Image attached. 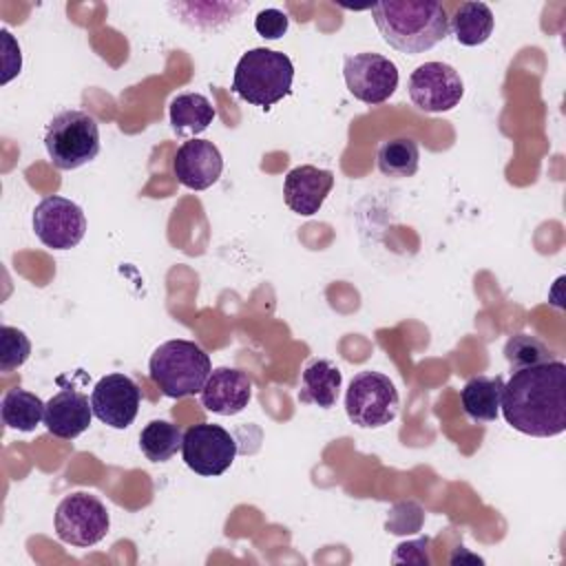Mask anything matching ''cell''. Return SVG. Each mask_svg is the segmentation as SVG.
<instances>
[{
	"label": "cell",
	"mask_w": 566,
	"mask_h": 566,
	"mask_svg": "<svg viewBox=\"0 0 566 566\" xmlns=\"http://www.w3.org/2000/svg\"><path fill=\"white\" fill-rule=\"evenodd\" d=\"M340 385H343L340 369L327 358H316L303 369L298 400L305 405L329 409L336 405Z\"/></svg>",
	"instance_id": "obj_17"
},
{
	"label": "cell",
	"mask_w": 566,
	"mask_h": 566,
	"mask_svg": "<svg viewBox=\"0 0 566 566\" xmlns=\"http://www.w3.org/2000/svg\"><path fill=\"white\" fill-rule=\"evenodd\" d=\"M31 356V340L29 336L13 327L2 325L0 327V371H13L22 367Z\"/></svg>",
	"instance_id": "obj_25"
},
{
	"label": "cell",
	"mask_w": 566,
	"mask_h": 566,
	"mask_svg": "<svg viewBox=\"0 0 566 566\" xmlns=\"http://www.w3.org/2000/svg\"><path fill=\"white\" fill-rule=\"evenodd\" d=\"M391 562H394V564H420V566H429V564H431L429 537L411 539V542H405V544L396 546V553H394Z\"/></svg>",
	"instance_id": "obj_28"
},
{
	"label": "cell",
	"mask_w": 566,
	"mask_h": 566,
	"mask_svg": "<svg viewBox=\"0 0 566 566\" xmlns=\"http://www.w3.org/2000/svg\"><path fill=\"white\" fill-rule=\"evenodd\" d=\"M214 119L210 99L201 93H181L170 102V126L177 137H197Z\"/></svg>",
	"instance_id": "obj_19"
},
{
	"label": "cell",
	"mask_w": 566,
	"mask_h": 566,
	"mask_svg": "<svg viewBox=\"0 0 566 566\" xmlns=\"http://www.w3.org/2000/svg\"><path fill=\"white\" fill-rule=\"evenodd\" d=\"M334 186V172L316 166H296L283 181V199L287 208L301 217H312L321 210Z\"/></svg>",
	"instance_id": "obj_15"
},
{
	"label": "cell",
	"mask_w": 566,
	"mask_h": 566,
	"mask_svg": "<svg viewBox=\"0 0 566 566\" xmlns=\"http://www.w3.org/2000/svg\"><path fill=\"white\" fill-rule=\"evenodd\" d=\"M398 389L389 376L371 369L356 374L345 394L347 418L360 429L389 424L398 413Z\"/></svg>",
	"instance_id": "obj_6"
},
{
	"label": "cell",
	"mask_w": 566,
	"mask_h": 566,
	"mask_svg": "<svg viewBox=\"0 0 566 566\" xmlns=\"http://www.w3.org/2000/svg\"><path fill=\"white\" fill-rule=\"evenodd\" d=\"M378 168L387 177H411L418 170L420 164V150L418 142L411 137H394L380 144L378 148Z\"/></svg>",
	"instance_id": "obj_22"
},
{
	"label": "cell",
	"mask_w": 566,
	"mask_h": 566,
	"mask_svg": "<svg viewBox=\"0 0 566 566\" xmlns=\"http://www.w3.org/2000/svg\"><path fill=\"white\" fill-rule=\"evenodd\" d=\"M382 40L409 55L433 49L449 35V15L436 0H387L371 7Z\"/></svg>",
	"instance_id": "obj_2"
},
{
	"label": "cell",
	"mask_w": 566,
	"mask_h": 566,
	"mask_svg": "<svg viewBox=\"0 0 566 566\" xmlns=\"http://www.w3.org/2000/svg\"><path fill=\"white\" fill-rule=\"evenodd\" d=\"M504 358L509 360V365L515 371V369H524V367L548 363L555 356H553V352L539 338H535L531 334H515L504 345Z\"/></svg>",
	"instance_id": "obj_24"
},
{
	"label": "cell",
	"mask_w": 566,
	"mask_h": 566,
	"mask_svg": "<svg viewBox=\"0 0 566 566\" xmlns=\"http://www.w3.org/2000/svg\"><path fill=\"white\" fill-rule=\"evenodd\" d=\"M53 526L62 542L86 548L106 537L111 517L104 502L97 495L77 491L66 495L57 504L53 515Z\"/></svg>",
	"instance_id": "obj_7"
},
{
	"label": "cell",
	"mask_w": 566,
	"mask_h": 566,
	"mask_svg": "<svg viewBox=\"0 0 566 566\" xmlns=\"http://www.w3.org/2000/svg\"><path fill=\"white\" fill-rule=\"evenodd\" d=\"M290 18L279 9H263L254 18V31L265 40H279L285 35Z\"/></svg>",
	"instance_id": "obj_27"
},
{
	"label": "cell",
	"mask_w": 566,
	"mask_h": 566,
	"mask_svg": "<svg viewBox=\"0 0 566 566\" xmlns=\"http://www.w3.org/2000/svg\"><path fill=\"white\" fill-rule=\"evenodd\" d=\"M0 35H2V46H4V75H2V82L7 84L11 77H15L20 73L22 57H20V46L13 40V35L7 29H2Z\"/></svg>",
	"instance_id": "obj_29"
},
{
	"label": "cell",
	"mask_w": 566,
	"mask_h": 566,
	"mask_svg": "<svg viewBox=\"0 0 566 566\" xmlns=\"http://www.w3.org/2000/svg\"><path fill=\"white\" fill-rule=\"evenodd\" d=\"M172 172L181 186L190 190H206L221 177L223 157L212 142L190 139L177 148Z\"/></svg>",
	"instance_id": "obj_13"
},
{
	"label": "cell",
	"mask_w": 566,
	"mask_h": 566,
	"mask_svg": "<svg viewBox=\"0 0 566 566\" xmlns=\"http://www.w3.org/2000/svg\"><path fill=\"white\" fill-rule=\"evenodd\" d=\"M493 11L484 2H462L449 20V31L462 46H480L493 33Z\"/></svg>",
	"instance_id": "obj_20"
},
{
	"label": "cell",
	"mask_w": 566,
	"mask_h": 566,
	"mask_svg": "<svg viewBox=\"0 0 566 566\" xmlns=\"http://www.w3.org/2000/svg\"><path fill=\"white\" fill-rule=\"evenodd\" d=\"M424 511L418 502H398L391 506L385 528L394 535H411L422 528Z\"/></svg>",
	"instance_id": "obj_26"
},
{
	"label": "cell",
	"mask_w": 566,
	"mask_h": 566,
	"mask_svg": "<svg viewBox=\"0 0 566 566\" xmlns=\"http://www.w3.org/2000/svg\"><path fill=\"white\" fill-rule=\"evenodd\" d=\"M139 387L124 374L102 376L91 394L93 416L113 429H126L133 424L139 411Z\"/></svg>",
	"instance_id": "obj_12"
},
{
	"label": "cell",
	"mask_w": 566,
	"mask_h": 566,
	"mask_svg": "<svg viewBox=\"0 0 566 566\" xmlns=\"http://www.w3.org/2000/svg\"><path fill=\"white\" fill-rule=\"evenodd\" d=\"M500 409L520 433L553 438L566 431V365L557 358L515 369L502 387Z\"/></svg>",
	"instance_id": "obj_1"
},
{
	"label": "cell",
	"mask_w": 566,
	"mask_h": 566,
	"mask_svg": "<svg viewBox=\"0 0 566 566\" xmlns=\"http://www.w3.org/2000/svg\"><path fill=\"white\" fill-rule=\"evenodd\" d=\"M44 409H46V402H42L40 396L22 387L9 389L2 396V405H0L2 422L18 431H33L44 420Z\"/></svg>",
	"instance_id": "obj_21"
},
{
	"label": "cell",
	"mask_w": 566,
	"mask_h": 566,
	"mask_svg": "<svg viewBox=\"0 0 566 566\" xmlns=\"http://www.w3.org/2000/svg\"><path fill=\"white\" fill-rule=\"evenodd\" d=\"M502 376H473L460 391L464 413L475 422H493L500 413Z\"/></svg>",
	"instance_id": "obj_18"
},
{
	"label": "cell",
	"mask_w": 566,
	"mask_h": 566,
	"mask_svg": "<svg viewBox=\"0 0 566 566\" xmlns=\"http://www.w3.org/2000/svg\"><path fill=\"white\" fill-rule=\"evenodd\" d=\"M343 77L349 93L369 106L387 102L398 88L396 64L371 51L347 55L343 62Z\"/></svg>",
	"instance_id": "obj_9"
},
{
	"label": "cell",
	"mask_w": 566,
	"mask_h": 566,
	"mask_svg": "<svg viewBox=\"0 0 566 566\" xmlns=\"http://www.w3.org/2000/svg\"><path fill=\"white\" fill-rule=\"evenodd\" d=\"M184 433L168 420H150L139 433V449L150 462H166L181 449Z\"/></svg>",
	"instance_id": "obj_23"
},
{
	"label": "cell",
	"mask_w": 566,
	"mask_h": 566,
	"mask_svg": "<svg viewBox=\"0 0 566 566\" xmlns=\"http://www.w3.org/2000/svg\"><path fill=\"white\" fill-rule=\"evenodd\" d=\"M294 64L292 60L265 46L245 51L232 77V91L252 106L270 108L292 91Z\"/></svg>",
	"instance_id": "obj_3"
},
{
	"label": "cell",
	"mask_w": 566,
	"mask_h": 566,
	"mask_svg": "<svg viewBox=\"0 0 566 566\" xmlns=\"http://www.w3.org/2000/svg\"><path fill=\"white\" fill-rule=\"evenodd\" d=\"M201 405L219 416L241 413L252 398V380L245 371L234 367H217L210 371L203 389L199 391Z\"/></svg>",
	"instance_id": "obj_14"
},
{
	"label": "cell",
	"mask_w": 566,
	"mask_h": 566,
	"mask_svg": "<svg viewBox=\"0 0 566 566\" xmlns=\"http://www.w3.org/2000/svg\"><path fill=\"white\" fill-rule=\"evenodd\" d=\"M210 371V356L197 343L184 338L161 343L148 360L150 380L168 398L199 394Z\"/></svg>",
	"instance_id": "obj_4"
},
{
	"label": "cell",
	"mask_w": 566,
	"mask_h": 566,
	"mask_svg": "<svg viewBox=\"0 0 566 566\" xmlns=\"http://www.w3.org/2000/svg\"><path fill=\"white\" fill-rule=\"evenodd\" d=\"M35 237L53 250H71L86 234L84 210L66 197H44L33 210Z\"/></svg>",
	"instance_id": "obj_10"
},
{
	"label": "cell",
	"mask_w": 566,
	"mask_h": 566,
	"mask_svg": "<svg viewBox=\"0 0 566 566\" xmlns=\"http://www.w3.org/2000/svg\"><path fill=\"white\" fill-rule=\"evenodd\" d=\"M409 97L424 113H444L460 104L464 82L447 62H424L409 75Z\"/></svg>",
	"instance_id": "obj_11"
},
{
	"label": "cell",
	"mask_w": 566,
	"mask_h": 566,
	"mask_svg": "<svg viewBox=\"0 0 566 566\" xmlns=\"http://www.w3.org/2000/svg\"><path fill=\"white\" fill-rule=\"evenodd\" d=\"M44 148L55 168L75 170L97 157L99 126L86 111H60L46 124Z\"/></svg>",
	"instance_id": "obj_5"
},
{
	"label": "cell",
	"mask_w": 566,
	"mask_h": 566,
	"mask_svg": "<svg viewBox=\"0 0 566 566\" xmlns=\"http://www.w3.org/2000/svg\"><path fill=\"white\" fill-rule=\"evenodd\" d=\"M91 418H93L91 400L73 387L60 389L46 402V409H44L46 431L62 440H73L80 433H84L91 424Z\"/></svg>",
	"instance_id": "obj_16"
},
{
	"label": "cell",
	"mask_w": 566,
	"mask_h": 566,
	"mask_svg": "<svg viewBox=\"0 0 566 566\" xmlns=\"http://www.w3.org/2000/svg\"><path fill=\"white\" fill-rule=\"evenodd\" d=\"M181 458L199 475H221L237 458V440L219 424L199 422L184 431Z\"/></svg>",
	"instance_id": "obj_8"
}]
</instances>
